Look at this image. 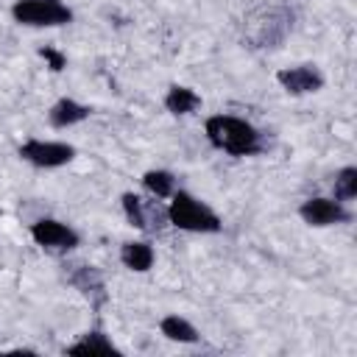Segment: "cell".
Instances as JSON below:
<instances>
[{
  "label": "cell",
  "mask_w": 357,
  "mask_h": 357,
  "mask_svg": "<svg viewBox=\"0 0 357 357\" xmlns=\"http://www.w3.org/2000/svg\"><path fill=\"white\" fill-rule=\"evenodd\" d=\"M293 20H296V11L287 3L265 0V3L254 6L251 11H245L243 28H240L243 42L251 50H273L293 31Z\"/></svg>",
  "instance_id": "6da1fadb"
},
{
  "label": "cell",
  "mask_w": 357,
  "mask_h": 357,
  "mask_svg": "<svg viewBox=\"0 0 357 357\" xmlns=\"http://www.w3.org/2000/svg\"><path fill=\"white\" fill-rule=\"evenodd\" d=\"M142 187L151 198H170L176 192V176L162 167H151L142 173Z\"/></svg>",
  "instance_id": "2e32d148"
},
{
  "label": "cell",
  "mask_w": 357,
  "mask_h": 357,
  "mask_svg": "<svg viewBox=\"0 0 357 357\" xmlns=\"http://www.w3.org/2000/svg\"><path fill=\"white\" fill-rule=\"evenodd\" d=\"M11 17L28 28H59L73 22V8L64 0H14Z\"/></svg>",
  "instance_id": "277c9868"
},
{
  "label": "cell",
  "mask_w": 357,
  "mask_h": 357,
  "mask_svg": "<svg viewBox=\"0 0 357 357\" xmlns=\"http://www.w3.org/2000/svg\"><path fill=\"white\" fill-rule=\"evenodd\" d=\"M153 259H156V251L148 240H128V243L120 245V262H123V268H128L134 273L151 271Z\"/></svg>",
  "instance_id": "8fae6325"
},
{
  "label": "cell",
  "mask_w": 357,
  "mask_h": 357,
  "mask_svg": "<svg viewBox=\"0 0 357 357\" xmlns=\"http://www.w3.org/2000/svg\"><path fill=\"white\" fill-rule=\"evenodd\" d=\"M165 109L176 117H184V114H192L201 109V95L192 89V86H184V84H173L167 86L165 92Z\"/></svg>",
  "instance_id": "4fadbf2b"
},
{
  "label": "cell",
  "mask_w": 357,
  "mask_h": 357,
  "mask_svg": "<svg viewBox=\"0 0 357 357\" xmlns=\"http://www.w3.org/2000/svg\"><path fill=\"white\" fill-rule=\"evenodd\" d=\"M204 134L212 148H218L229 156H237V159L257 156L265 151L262 131L237 114H209L204 120Z\"/></svg>",
  "instance_id": "7a4b0ae2"
},
{
  "label": "cell",
  "mask_w": 357,
  "mask_h": 357,
  "mask_svg": "<svg viewBox=\"0 0 357 357\" xmlns=\"http://www.w3.org/2000/svg\"><path fill=\"white\" fill-rule=\"evenodd\" d=\"M167 223L178 231L190 234H218L223 231L220 215L201 198H195L187 190H176L167 204Z\"/></svg>",
  "instance_id": "3957f363"
},
{
  "label": "cell",
  "mask_w": 357,
  "mask_h": 357,
  "mask_svg": "<svg viewBox=\"0 0 357 357\" xmlns=\"http://www.w3.org/2000/svg\"><path fill=\"white\" fill-rule=\"evenodd\" d=\"M159 332H162L167 340H173V343H198V340H201L198 329H195L187 318H181L178 312L165 315V318L159 321Z\"/></svg>",
  "instance_id": "9a60e30c"
},
{
  "label": "cell",
  "mask_w": 357,
  "mask_h": 357,
  "mask_svg": "<svg viewBox=\"0 0 357 357\" xmlns=\"http://www.w3.org/2000/svg\"><path fill=\"white\" fill-rule=\"evenodd\" d=\"M28 231H31V240L47 254H70L81 243V234L70 223L56 218H39L31 223Z\"/></svg>",
  "instance_id": "8992f818"
},
{
  "label": "cell",
  "mask_w": 357,
  "mask_h": 357,
  "mask_svg": "<svg viewBox=\"0 0 357 357\" xmlns=\"http://www.w3.org/2000/svg\"><path fill=\"white\" fill-rule=\"evenodd\" d=\"M92 114V109L86 103H78L73 98H59L50 109H47V123L53 128H70V126H78L84 123L86 117Z\"/></svg>",
  "instance_id": "30bf717a"
},
{
  "label": "cell",
  "mask_w": 357,
  "mask_h": 357,
  "mask_svg": "<svg viewBox=\"0 0 357 357\" xmlns=\"http://www.w3.org/2000/svg\"><path fill=\"white\" fill-rule=\"evenodd\" d=\"M120 204H123L126 220H128L134 229L156 231V229H165V226H167V206L162 209L156 198H153V201H145V198L137 195V192H123Z\"/></svg>",
  "instance_id": "ba28073f"
},
{
  "label": "cell",
  "mask_w": 357,
  "mask_h": 357,
  "mask_svg": "<svg viewBox=\"0 0 357 357\" xmlns=\"http://www.w3.org/2000/svg\"><path fill=\"white\" fill-rule=\"evenodd\" d=\"M276 84L287 95H312V92L324 89L326 78L318 64H296V67H282L276 73Z\"/></svg>",
  "instance_id": "9c48e42d"
},
{
  "label": "cell",
  "mask_w": 357,
  "mask_h": 357,
  "mask_svg": "<svg viewBox=\"0 0 357 357\" xmlns=\"http://www.w3.org/2000/svg\"><path fill=\"white\" fill-rule=\"evenodd\" d=\"M332 198L349 204L357 198V167L354 165H346L335 173V181H332Z\"/></svg>",
  "instance_id": "e0dca14e"
},
{
  "label": "cell",
  "mask_w": 357,
  "mask_h": 357,
  "mask_svg": "<svg viewBox=\"0 0 357 357\" xmlns=\"http://www.w3.org/2000/svg\"><path fill=\"white\" fill-rule=\"evenodd\" d=\"M20 159L33 165V167H42V170H56V167H64L75 159V145L70 142H59V139H39V137H31L25 139L20 148H17Z\"/></svg>",
  "instance_id": "5b68a950"
},
{
  "label": "cell",
  "mask_w": 357,
  "mask_h": 357,
  "mask_svg": "<svg viewBox=\"0 0 357 357\" xmlns=\"http://www.w3.org/2000/svg\"><path fill=\"white\" fill-rule=\"evenodd\" d=\"M67 354H75V357H86V354H123L114 343H112V337L106 335V332H100V329H89V332H84L75 343H70L67 349H64Z\"/></svg>",
  "instance_id": "7c38bea8"
},
{
  "label": "cell",
  "mask_w": 357,
  "mask_h": 357,
  "mask_svg": "<svg viewBox=\"0 0 357 357\" xmlns=\"http://www.w3.org/2000/svg\"><path fill=\"white\" fill-rule=\"evenodd\" d=\"M39 56L47 61V67H50L53 73H61V70L67 67V56H64L61 50H56V47H42Z\"/></svg>",
  "instance_id": "ac0fdd59"
},
{
  "label": "cell",
  "mask_w": 357,
  "mask_h": 357,
  "mask_svg": "<svg viewBox=\"0 0 357 357\" xmlns=\"http://www.w3.org/2000/svg\"><path fill=\"white\" fill-rule=\"evenodd\" d=\"M67 282H70L75 290H81L86 298H89V296H98V301L106 298V293H103V276H100V271H98L95 265H75V268L67 273Z\"/></svg>",
  "instance_id": "5bb4252c"
},
{
  "label": "cell",
  "mask_w": 357,
  "mask_h": 357,
  "mask_svg": "<svg viewBox=\"0 0 357 357\" xmlns=\"http://www.w3.org/2000/svg\"><path fill=\"white\" fill-rule=\"evenodd\" d=\"M298 218L307 223V226H315V229H326V226H340V223H349L351 220V212L343 201L332 198V195H312L307 198L301 206H298Z\"/></svg>",
  "instance_id": "52a82bcc"
}]
</instances>
